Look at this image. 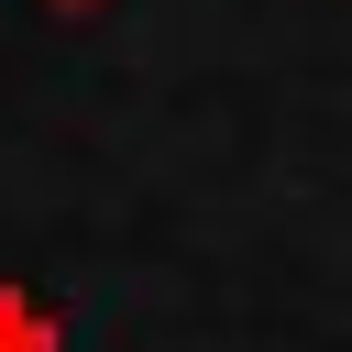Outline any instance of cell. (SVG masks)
Here are the masks:
<instances>
[{"instance_id": "6da1fadb", "label": "cell", "mask_w": 352, "mask_h": 352, "mask_svg": "<svg viewBox=\"0 0 352 352\" xmlns=\"http://www.w3.org/2000/svg\"><path fill=\"white\" fill-rule=\"evenodd\" d=\"M0 352H66V319L33 286H11V275H0Z\"/></svg>"}, {"instance_id": "7a4b0ae2", "label": "cell", "mask_w": 352, "mask_h": 352, "mask_svg": "<svg viewBox=\"0 0 352 352\" xmlns=\"http://www.w3.org/2000/svg\"><path fill=\"white\" fill-rule=\"evenodd\" d=\"M44 11H110V0H44Z\"/></svg>"}]
</instances>
